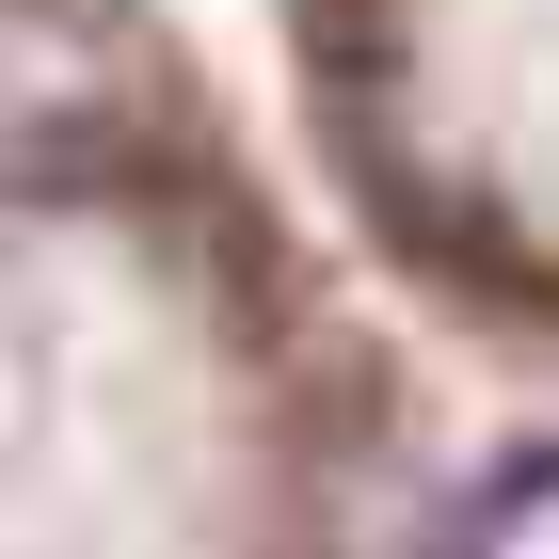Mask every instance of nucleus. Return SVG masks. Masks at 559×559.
<instances>
[{"label":"nucleus","mask_w":559,"mask_h":559,"mask_svg":"<svg viewBox=\"0 0 559 559\" xmlns=\"http://www.w3.org/2000/svg\"><path fill=\"white\" fill-rule=\"evenodd\" d=\"M448 384L176 0H0V559H352Z\"/></svg>","instance_id":"1"},{"label":"nucleus","mask_w":559,"mask_h":559,"mask_svg":"<svg viewBox=\"0 0 559 559\" xmlns=\"http://www.w3.org/2000/svg\"><path fill=\"white\" fill-rule=\"evenodd\" d=\"M272 64L368 288L559 400V0H272Z\"/></svg>","instance_id":"2"}]
</instances>
